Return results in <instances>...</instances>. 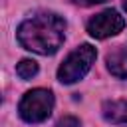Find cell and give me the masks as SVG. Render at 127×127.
<instances>
[{"instance_id":"obj_1","label":"cell","mask_w":127,"mask_h":127,"mask_svg":"<svg viewBox=\"0 0 127 127\" xmlns=\"http://www.w3.org/2000/svg\"><path fill=\"white\" fill-rule=\"evenodd\" d=\"M65 20L56 12H38L20 22L16 30L18 44L34 54L52 56L65 40Z\"/></svg>"},{"instance_id":"obj_2","label":"cell","mask_w":127,"mask_h":127,"mask_svg":"<svg viewBox=\"0 0 127 127\" xmlns=\"http://www.w3.org/2000/svg\"><path fill=\"white\" fill-rule=\"evenodd\" d=\"M97 58V50L91 44H81L77 46L71 54H67V58L60 64L58 67V79L65 85H71L79 79L85 77V73L91 69L93 62Z\"/></svg>"},{"instance_id":"obj_3","label":"cell","mask_w":127,"mask_h":127,"mask_svg":"<svg viewBox=\"0 0 127 127\" xmlns=\"http://www.w3.org/2000/svg\"><path fill=\"white\" fill-rule=\"evenodd\" d=\"M54 103V93L50 89L36 87L22 95L18 103V113L26 123H42L52 115Z\"/></svg>"},{"instance_id":"obj_4","label":"cell","mask_w":127,"mask_h":127,"mask_svg":"<svg viewBox=\"0 0 127 127\" xmlns=\"http://www.w3.org/2000/svg\"><path fill=\"white\" fill-rule=\"evenodd\" d=\"M123 28H125V20L113 8H107L87 20V34L95 40H105V38L117 36Z\"/></svg>"},{"instance_id":"obj_5","label":"cell","mask_w":127,"mask_h":127,"mask_svg":"<svg viewBox=\"0 0 127 127\" xmlns=\"http://www.w3.org/2000/svg\"><path fill=\"white\" fill-rule=\"evenodd\" d=\"M105 65L111 75H115L117 79H125L127 77V44L115 46L105 56Z\"/></svg>"},{"instance_id":"obj_6","label":"cell","mask_w":127,"mask_h":127,"mask_svg":"<svg viewBox=\"0 0 127 127\" xmlns=\"http://www.w3.org/2000/svg\"><path fill=\"white\" fill-rule=\"evenodd\" d=\"M101 111L109 123H127V99L105 101Z\"/></svg>"},{"instance_id":"obj_7","label":"cell","mask_w":127,"mask_h":127,"mask_svg":"<svg viewBox=\"0 0 127 127\" xmlns=\"http://www.w3.org/2000/svg\"><path fill=\"white\" fill-rule=\"evenodd\" d=\"M16 73H18V77H20V79L28 81V79H32V77L38 73V64H36L34 60H30V58L20 60V64L16 65Z\"/></svg>"},{"instance_id":"obj_8","label":"cell","mask_w":127,"mask_h":127,"mask_svg":"<svg viewBox=\"0 0 127 127\" xmlns=\"http://www.w3.org/2000/svg\"><path fill=\"white\" fill-rule=\"evenodd\" d=\"M58 127H81V123H79V119L67 115V117H62L58 121Z\"/></svg>"},{"instance_id":"obj_9","label":"cell","mask_w":127,"mask_h":127,"mask_svg":"<svg viewBox=\"0 0 127 127\" xmlns=\"http://www.w3.org/2000/svg\"><path fill=\"white\" fill-rule=\"evenodd\" d=\"M71 2L77 6H95V4H103L107 0H71Z\"/></svg>"},{"instance_id":"obj_10","label":"cell","mask_w":127,"mask_h":127,"mask_svg":"<svg viewBox=\"0 0 127 127\" xmlns=\"http://www.w3.org/2000/svg\"><path fill=\"white\" fill-rule=\"evenodd\" d=\"M123 8H125V12H127V0H123Z\"/></svg>"}]
</instances>
